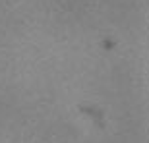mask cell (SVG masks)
Wrapping results in <instances>:
<instances>
[]
</instances>
